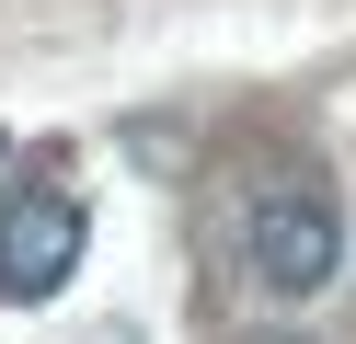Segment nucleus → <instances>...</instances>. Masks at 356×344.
Listing matches in <instances>:
<instances>
[{
    "label": "nucleus",
    "instance_id": "nucleus-1",
    "mask_svg": "<svg viewBox=\"0 0 356 344\" xmlns=\"http://www.w3.org/2000/svg\"><path fill=\"white\" fill-rule=\"evenodd\" d=\"M345 275V206L310 161H276V172L241 183V287L264 310H310V298Z\"/></svg>",
    "mask_w": 356,
    "mask_h": 344
},
{
    "label": "nucleus",
    "instance_id": "nucleus-2",
    "mask_svg": "<svg viewBox=\"0 0 356 344\" xmlns=\"http://www.w3.org/2000/svg\"><path fill=\"white\" fill-rule=\"evenodd\" d=\"M81 241H92V218H81L70 183H12V195H0V298H12V310L58 298L81 275Z\"/></svg>",
    "mask_w": 356,
    "mask_h": 344
}]
</instances>
